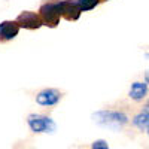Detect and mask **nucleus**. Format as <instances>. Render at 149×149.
<instances>
[{"label":"nucleus","instance_id":"6e6552de","mask_svg":"<svg viewBox=\"0 0 149 149\" xmlns=\"http://www.w3.org/2000/svg\"><path fill=\"white\" fill-rule=\"evenodd\" d=\"M148 93V85L146 82H134L130 88V97L133 100H142Z\"/></svg>","mask_w":149,"mask_h":149},{"label":"nucleus","instance_id":"20e7f679","mask_svg":"<svg viewBox=\"0 0 149 149\" xmlns=\"http://www.w3.org/2000/svg\"><path fill=\"white\" fill-rule=\"evenodd\" d=\"M57 3H58L60 15L69 21H76L82 14L76 0H61V2H57Z\"/></svg>","mask_w":149,"mask_h":149},{"label":"nucleus","instance_id":"0eeeda50","mask_svg":"<svg viewBox=\"0 0 149 149\" xmlns=\"http://www.w3.org/2000/svg\"><path fill=\"white\" fill-rule=\"evenodd\" d=\"M19 26L17 21H3L0 22V40H12L17 37L19 31Z\"/></svg>","mask_w":149,"mask_h":149},{"label":"nucleus","instance_id":"ddd939ff","mask_svg":"<svg viewBox=\"0 0 149 149\" xmlns=\"http://www.w3.org/2000/svg\"><path fill=\"white\" fill-rule=\"evenodd\" d=\"M146 131H148V134H149V127H148V128H146Z\"/></svg>","mask_w":149,"mask_h":149},{"label":"nucleus","instance_id":"423d86ee","mask_svg":"<svg viewBox=\"0 0 149 149\" xmlns=\"http://www.w3.org/2000/svg\"><path fill=\"white\" fill-rule=\"evenodd\" d=\"M60 98H61L60 91H57L54 88H46L36 95V102L40 106H54L60 102Z\"/></svg>","mask_w":149,"mask_h":149},{"label":"nucleus","instance_id":"f03ea898","mask_svg":"<svg viewBox=\"0 0 149 149\" xmlns=\"http://www.w3.org/2000/svg\"><path fill=\"white\" fill-rule=\"evenodd\" d=\"M27 124L33 133H54L57 128L55 122L51 118L43 116V115H34V113L29 115Z\"/></svg>","mask_w":149,"mask_h":149},{"label":"nucleus","instance_id":"7ed1b4c3","mask_svg":"<svg viewBox=\"0 0 149 149\" xmlns=\"http://www.w3.org/2000/svg\"><path fill=\"white\" fill-rule=\"evenodd\" d=\"M39 15L42 18V22L43 26H48V27H57L60 24V10H58V3L54 2V3H45L40 6L39 9Z\"/></svg>","mask_w":149,"mask_h":149},{"label":"nucleus","instance_id":"9d476101","mask_svg":"<svg viewBox=\"0 0 149 149\" xmlns=\"http://www.w3.org/2000/svg\"><path fill=\"white\" fill-rule=\"evenodd\" d=\"M76 2H78L81 10H82V12H86V10L94 9V8L98 5V2H100V0H76Z\"/></svg>","mask_w":149,"mask_h":149},{"label":"nucleus","instance_id":"1a4fd4ad","mask_svg":"<svg viewBox=\"0 0 149 149\" xmlns=\"http://www.w3.org/2000/svg\"><path fill=\"white\" fill-rule=\"evenodd\" d=\"M133 124L137 128H140L142 131H146V128L149 127V110L145 109L139 115H136L134 119H133Z\"/></svg>","mask_w":149,"mask_h":149},{"label":"nucleus","instance_id":"f8f14e48","mask_svg":"<svg viewBox=\"0 0 149 149\" xmlns=\"http://www.w3.org/2000/svg\"><path fill=\"white\" fill-rule=\"evenodd\" d=\"M146 81H149V73L146 74Z\"/></svg>","mask_w":149,"mask_h":149},{"label":"nucleus","instance_id":"f257e3e1","mask_svg":"<svg viewBox=\"0 0 149 149\" xmlns=\"http://www.w3.org/2000/svg\"><path fill=\"white\" fill-rule=\"evenodd\" d=\"M93 119L94 122L112 130H121L128 122L127 115L118 110H98L93 113Z\"/></svg>","mask_w":149,"mask_h":149},{"label":"nucleus","instance_id":"39448f33","mask_svg":"<svg viewBox=\"0 0 149 149\" xmlns=\"http://www.w3.org/2000/svg\"><path fill=\"white\" fill-rule=\"evenodd\" d=\"M17 22H18L19 27L29 29V30H34V29H39V27L43 26L40 15L36 14V12H30V10L21 12V14L18 15V18H17Z\"/></svg>","mask_w":149,"mask_h":149},{"label":"nucleus","instance_id":"9b49d317","mask_svg":"<svg viewBox=\"0 0 149 149\" xmlns=\"http://www.w3.org/2000/svg\"><path fill=\"white\" fill-rule=\"evenodd\" d=\"M91 149H109V145H107V142H106V140L100 139V140H95V142H93Z\"/></svg>","mask_w":149,"mask_h":149}]
</instances>
